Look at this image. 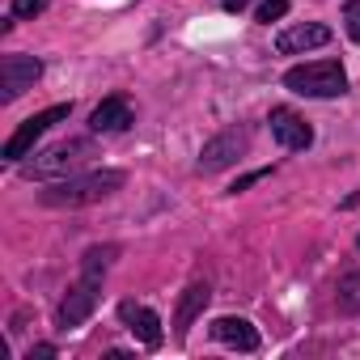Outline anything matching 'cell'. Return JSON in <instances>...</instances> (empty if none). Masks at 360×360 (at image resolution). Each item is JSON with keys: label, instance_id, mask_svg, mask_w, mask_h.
I'll use <instances>...</instances> for the list:
<instances>
[{"label": "cell", "instance_id": "3957f363", "mask_svg": "<svg viewBox=\"0 0 360 360\" xmlns=\"http://www.w3.org/2000/svg\"><path fill=\"white\" fill-rule=\"evenodd\" d=\"M284 89L301 94V98H339L347 94V72L339 60H314V64H297L284 72Z\"/></svg>", "mask_w": 360, "mask_h": 360}, {"label": "cell", "instance_id": "9c48e42d", "mask_svg": "<svg viewBox=\"0 0 360 360\" xmlns=\"http://www.w3.org/2000/svg\"><path fill=\"white\" fill-rule=\"evenodd\" d=\"M326 43H330V26L305 22V26H288L276 39V51L280 56H297V51H314V47H326Z\"/></svg>", "mask_w": 360, "mask_h": 360}, {"label": "cell", "instance_id": "ba28073f", "mask_svg": "<svg viewBox=\"0 0 360 360\" xmlns=\"http://www.w3.org/2000/svg\"><path fill=\"white\" fill-rule=\"evenodd\" d=\"M267 123H271V136H276L288 153H301V148L314 144V127H309L297 110H288V106H276Z\"/></svg>", "mask_w": 360, "mask_h": 360}, {"label": "cell", "instance_id": "4fadbf2b", "mask_svg": "<svg viewBox=\"0 0 360 360\" xmlns=\"http://www.w3.org/2000/svg\"><path fill=\"white\" fill-rule=\"evenodd\" d=\"M212 335H217L221 343L238 347V352H255V347H259V330H255L246 318H217V322H212Z\"/></svg>", "mask_w": 360, "mask_h": 360}, {"label": "cell", "instance_id": "30bf717a", "mask_svg": "<svg viewBox=\"0 0 360 360\" xmlns=\"http://www.w3.org/2000/svg\"><path fill=\"white\" fill-rule=\"evenodd\" d=\"M119 318L140 335V343H148V347H161V318L153 314V309H144V305H136V301H123L119 305Z\"/></svg>", "mask_w": 360, "mask_h": 360}, {"label": "cell", "instance_id": "5b68a950", "mask_svg": "<svg viewBox=\"0 0 360 360\" xmlns=\"http://www.w3.org/2000/svg\"><path fill=\"white\" fill-rule=\"evenodd\" d=\"M72 115V106L68 102H56V106H47V110H39L34 119H26L9 140H5V157L9 161H22V157H30V148H34V140L47 131V127H56L60 119H68Z\"/></svg>", "mask_w": 360, "mask_h": 360}, {"label": "cell", "instance_id": "e0dca14e", "mask_svg": "<svg viewBox=\"0 0 360 360\" xmlns=\"http://www.w3.org/2000/svg\"><path fill=\"white\" fill-rule=\"evenodd\" d=\"M343 13H347V34L360 43V0H347V9H343Z\"/></svg>", "mask_w": 360, "mask_h": 360}, {"label": "cell", "instance_id": "8fae6325", "mask_svg": "<svg viewBox=\"0 0 360 360\" xmlns=\"http://www.w3.org/2000/svg\"><path fill=\"white\" fill-rule=\"evenodd\" d=\"M208 297H212L208 280H195V284H187L183 301H178V314H174V330H178V335H187V330H191V322H195V318L204 314Z\"/></svg>", "mask_w": 360, "mask_h": 360}, {"label": "cell", "instance_id": "6da1fadb", "mask_svg": "<svg viewBox=\"0 0 360 360\" xmlns=\"http://www.w3.org/2000/svg\"><path fill=\"white\" fill-rule=\"evenodd\" d=\"M115 255H119V246H94V250H85V259H81V280L68 288V297L60 301V314H56V326H60V330H77V326L94 314L98 292H102V276H106V267H110Z\"/></svg>", "mask_w": 360, "mask_h": 360}, {"label": "cell", "instance_id": "9a60e30c", "mask_svg": "<svg viewBox=\"0 0 360 360\" xmlns=\"http://www.w3.org/2000/svg\"><path fill=\"white\" fill-rule=\"evenodd\" d=\"M284 13H288V0H263L255 18H259V22H280Z\"/></svg>", "mask_w": 360, "mask_h": 360}, {"label": "cell", "instance_id": "52a82bcc", "mask_svg": "<svg viewBox=\"0 0 360 360\" xmlns=\"http://www.w3.org/2000/svg\"><path fill=\"white\" fill-rule=\"evenodd\" d=\"M39 77H43V60H34V56H5L0 60V98L5 102L22 98L26 89H34Z\"/></svg>", "mask_w": 360, "mask_h": 360}, {"label": "cell", "instance_id": "7c38bea8", "mask_svg": "<svg viewBox=\"0 0 360 360\" xmlns=\"http://www.w3.org/2000/svg\"><path fill=\"white\" fill-rule=\"evenodd\" d=\"M89 127H94V131H127V127H131V106H127V98H106V102H98L94 115H89Z\"/></svg>", "mask_w": 360, "mask_h": 360}, {"label": "cell", "instance_id": "5bb4252c", "mask_svg": "<svg viewBox=\"0 0 360 360\" xmlns=\"http://www.w3.org/2000/svg\"><path fill=\"white\" fill-rule=\"evenodd\" d=\"M335 301H339V309H343V314H360V271H347V276L339 280Z\"/></svg>", "mask_w": 360, "mask_h": 360}, {"label": "cell", "instance_id": "d6986e66", "mask_svg": "<svg viewBox=\"0 0 360 360\" xmlns=\"http://www.w3.org/2000/svg\"><path fill=\"white\" fill-rule=\"evenodd\" d=\"M221 5H225V9H229V13H242V9H246V5H250V0H221Z\"/></svg>", "mask_w": 360, "mask_h": 360}, {"label": "cell", "instance_id": "7a4b0ae2", "mask_svg": "<svg viewBox=\"0 0 360 360\" xmlns=\"http://www.w3.org/2000/svg\"><path fill=\"white\" fill-rule=\"evenodd\" d=\"M123 187V169H102V174H81V178H64L51 191H43L39 200L47 208H85V204H98L106 195H115Z\"/></svg>", "mask_w": 360, "mask_h": 360}, {"label": "cell", "instance_id": "277c9868", "mask_svg": "<svg viewBox=\"0 0 360 360\" xmlns=\"http://www.w3.org/2000/svg\"><path fill=\"white\" fill-rule=\"evenodd\" d=\"M89 157H94V144H89V140H64V144H51L47 153H39L34 161H26V165H22V178H30V183L68 178V174L81 169Z\"/></svg>", "mask_w": 360, "mask_h": 360}, {"label": "cell", "instance_id": "8992f818", "mask_svg": "<svg viewBox=\"0 0 360 360\" xmlns=\"http://www.w3.org/2000/svg\"><path fill=\"white\" fill-rule=\"evenodd\" d=\"M246 144H250V131H246V127H225L221 136H212V140L204 144V153H200V169H204V174H217V169L233 165V161L246 153Z\"/></svg>", "mask_w": 360, "mask_h": 360}, {"label": "cell", "instance_id": "ffe728a7", "mask_svg": "<svg viewBox=\"0 0 360 360\" xmlns=\"http://www.w3.org/2000/svg\"><path fill=\"white\" fill-rule=\"evenodd\" d=\"M356 246H360V238H356Z\"/></svg>", "mask_w": 360, "mask_h": 360}, {"label": "cell", "instance_id": "2e32d148", "mask_svg": "<svg viewBox=\"0 0 360 360\" xmlns=\"http://www.w3.org/2000/svg\"><path fill=\"white\" fill-rule=\"evenodd\" d=\"M43 9H47V0H13L9 13H13V18H39Z\"/></svg>", "mask_w": 360, "mask_h": 360}, {"label": "cell", "instance_id": "ac0fdd59", "mask_svg": "<svg viewBox=\"0 0 360 360\" xmlns=\"http://www.w3.org/2000/svg\"><path fill=\"white\" fill-rule=\"evenodd\" d=\"M267 174H271V169H250V174H242V178H238V183L229 187V195H238V191H246V187H255V183H259V178H267Z\"/></svg>", "mask_w": 360, "mask_h": 360}]
</instances>
